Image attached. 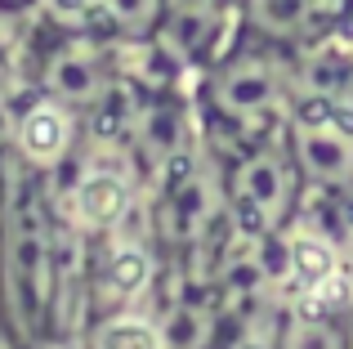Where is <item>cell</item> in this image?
Returning a JSON list of instances; mask_svg holds the SVG:
<instances>
[{"instance_id": "1", "label": "cell", "mask_w": 353, "mask_h": 349, "mask_svg": "<svg viewBox=\"0 0 353 349\" xmlns=\"http://www.w3.org/2000/svg\"><path fill=\"white\" fill-rule=\"evenodd\" d=\"M295 108V81L282 45L241 32L201 72V112L210 126L237 134V152L286 130Z\"/></svg>"}, {"instance_id": "2", "label": "cell", "mask_w": 353, "mask_h": 349, "mask_svg": "<svg viewBox=\"0 0 353 349\" xmlns=\"http://www.w3.org/2000/svg\"><path fill=\"white\" fill-rule=\"evenodd\" d=\"M300 183L304 174L295 166L286 130L233 152L224 161V201L233 228L246 237H277L295 215Z\"/></svg>"}, {"instance_id": "3", "label": "cell", "mask_w": 353, "mask_h": 349, "mask_svg": "<svg viewBox=\"0 0 353 349\" xmlns=\"http://www.w3.org/2000/svg\"><path fill=\"white\" fill-rule=\"evenodd\" d=\"M286 143L309 188L336 192L353 183V121L345 112L295 103L286 121Z\"/></svg>"}, {"instance_id": "4", "label": "cell", "mask_w": 353, "mask_h": 349, "mask_svg": "<svg viewBox=\"0 0 353 349\" xmlns=\"http://www.w3.org/2000/svg\"><path fill=\"white\" fill-rule=\"evenodd\" d=\"M77 134H81L77 108L54 99V94H45V90H36L14 112V121H9V139H14L18 161L41 170V174L59 170L63 161L77 152Z\"/></svg>"}, {"instance_id": "5", "label": "cell", "mask_w": 353, "mask_h": 349, "mask_svg": "<svg viewBox=\"0 0 353 349\" xmlns=\"http://www.w3.org/2000/svg\"><path fill=\"white\" fill-rule=\"evenodd\" d=\"M68 219L85 233H103V228H117L121 219L134 206V183L130 174L112 166V161H90L81 166V174L68 188Z\"/></svg>"}, {"instance_id": "6", "label": "cell", "mask_w": 353, "mask_h": 349, "mask_svg": "<svg viewBox=\"0 0 353 349\" xmlns=\"http://www.w3.org/2000/svg\"><path fill=\"white\" fill-rule=\"evenodd\" d=\"M318 23L322 0H241V32L282 45V50L318 36Z\"/></svg>"}, {"instance_id": "7", "label": "cell", "mask_w": 353, "mask_h": 349, "mask_svg": "<svg viewBox=\"0 0 353 349\" xmlns=\"http://www.w3.org/2000/svg\"><path fill=\"white\" fill-rule=\"evenodd\" d=\"M148 282H152V264H148V251L139 242L108 246V251H103V264L94 269V287L103 291L108 300H117V305L134 300Z\"/></svg>"}, {"instance_id": "8", "label": "cell", "mask_w": 353, "mask_h": 349, "mask_svg": "<svg viewBox=\"0 0 353 349\" xmlns=\"http://www.w3.org/2000/svg\"><path fill=\"white\" fill-rule=\"evenodd\" d=\"M94 349H165V336L157 323H148V318H108L103 327H99L94 336Z\"/></svg>"}, {"instance_id": "9", "label": "cell", "mask_w": 353, "mask_h": 349, "mask_svg": "<svg viewBox=\"0 0 353 349\" xmlns=\"http://www.w3.org/2000/svg\"><path fill=\"white\" fill-rule=\"evenodd\" d=\"M277 349H349V341H345V332H340L331 318H322V314H300V318H295V323L282 332Z\"/></svg>"}]
</instances>
